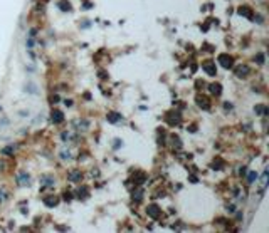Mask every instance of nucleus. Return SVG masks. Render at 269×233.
Masks as SVG:
<instances>
[{
	"instance_id": "1",
	"label": "nucleus",
	"mask_w": 269,
	"mask_h": 233,
	"mask_svg": "<svg viewBox=\"0 0 269 233\" xmlns=\"http://www.w3.org/2000/svg\"><path fill=\"white\" fill-rule=\"evenodd\" d=\"M167 123L170 124V126H177V124H180V121H182V116H180V112L178 111H170V112H167Z\"/></svg>"
},
{
	"instance_id": "2",
	"label": "nucleus",
	"mask_w": 269,
	"mask_h": 233,
	"mask_svg": "<svg viewBox=\"0 0 269 233\" xmlns=\"http://www.w3.org/2000/svg\"><path fill=\"white\" fill-rule=\"evenodd\" d=\"M217 62H221L222 67L229 69V67H232V64H234V59H232L231 56H227V54H221V56L217 57Z\"/></svg>"
},
{
	"instance_id": "3",
	"label": "nucleus",
	"mask_w": 269,
	"mask_h": 233,
	"mask_svg": "<svg viewBox=\"0 0 269 233\" xmlns=\"http://www.w3.org/2000/svg\"><path fill=\"white\" fill-rule=\"evenodd\" d=\"M202 69H203L209 76H217V67H215V62H212V60H205V62L202 64Z\"/></svg>"
},
{
	"instance_id": "4",
	"label": "nucleus",
	"mask_w": 269,
	"mask_h": 233,
	"mask_svg": "<svg viewBox=\"0 0 269 233\" xmlns=\"http://www.w3.org/2000/svg\"><path fill=\"white\" fill-rule=\"evenodd\" d=\"M146 215H148L150 218H153V220H158L160 215H162V210H160L156 205H148V208H146Z\"/></svg>"
},
{
	"instance_id": "5",
	"label": "nucleus",
	"mask_w": 269,
	"mask_h": 233,
	"mask_svg": "<svg viewBox=\"0 0 269 233\" xmlns=\"http://www.w3.org/2000/svg\"><path fill=\"white\" fill-rule=\"evenodd\" d=\"M249 72H251V69H249V66H246V64H240V66L236 67V76H237V77H246Z\"/></svg>"
},
{
	"instance_id": "6",
	"label": "nucleus",
	"mask_w": 269,
	"mask_h": 233,
	"mask_svg": "<svg viewBox=\"0 0 269 233\" xmlns=\"http://www.w3.org/2000/svg\"><path fill=\"white\" fill-rule=\"evenodd\" d=\"M195 101H197V106L199 107H202V109H210V101H209L205 96H200V94H199Z\"/></svg>"
},
{
	"instance_id": "7",
	"label": "nucleus",
	"mask_w": 269,
	"mask_h": 233,
	"mask_svg": "<svg viewBox=\"0 0 269 233\" xmlns=\"http://www.w3.org/2000/svg\"><path fill=\"white\" fill-rule=\"evenodd\" d=\"M51 119H52V123H54V124H59V123H62V121H64V114H62L59 109H54V111L51 112Z\"/></svg>"
},
{
	"instance_id": "8",
	"label": "nucleus",
	"mask_w": 269,
	"mask_h": 233,
	"mask_svg": "<svg viewBox=\"0 0 269 233\" xmlns=\"http://www.w3.org/2000/svg\"><path fill=\"white\" fill-rule=\"evenodd\" d=\"M237 14H239V15H242V17H247V19H254V14H252V10H251L247 5H244V7H239Z\"/></svg>"
},
{
	"instance_id": "9",
	"label": "nucleus",
	"mask_w": 269,
	"mask_h": 233,
	"mask_svg": "<svg viewBox=\"0 0 269 233\" xmlns=\"http://www.w3.org/2000/svg\"><path fill=\"white\" fill-rule=\"evenodd\" d=\"M81 178H83L81 169H74V171H71V173L67 175V179H69V181H81Z\"/></svg>"
},
{
	"instance_id": "10",
	"label": "nucleus",
	"mask_w": 269,
	"mask_h": 233,
	"mask_svg": "<svg viewBox=\"0 0 269 233\" xmlns=\"http://www.w3.org/2000/svg\"><path fill=\"white\" fill-rule=\"evenodd\" d=\"M254 112L257 114V116H262V117H266L269 114V109L266 106H262V104H259V106H256L254 107Z\"/></svg>"
},
{
	"instance_id": "11",
	"label": "nucleus",
	"mask_w": 269,
	"mask_h": 233,
	"mask_svg": "<svg viewBox=\"0 0 269 233\" xmlns=\"http://www.w3.org/2000/svg\"><path fill=\"white\" fill-rule=\"evenodd\" d=\"M57 203H59L57 196H46V198H44V205H46V206H51V208H52V206H56Z\"/></svg>"
},
{
	"instance_id": "12",
	"label": "nucleus",
	"mask_w": 269,
	"mask_h": 233,
	"mask_svg": "<svg viewBox=\"0 0 269 233\" xmlns=\"http://www.w3.org/2000/svg\"><path fill=\"white\" fill-rule=\"evenodd\" d=\"M17 181H19V185H29L30 178L25 171H22V173H19V176H17Z\"/></svg>"
},
{
	"instance_id": "13",
	"label": "nucleus",
	"mask_w": 269,
	"mask_h": 233,
	"mask_svg": "<svg viewBox=\"0 0 269 233\" xmlns=\"http://www.w3.org/2000/svg\"><path fill=\"white\" fill-rule=\"evenodd\" d=\"M209 89H210V94H214V96H221V92H222L221 84H210Z\"/></svg>"
},
{
	"instance_id": "14",
	"label": "nucleus",
	"mask_w": 269,
	"mask_h": 233,
	"mask_svg": "<svg viewBox=\"0 0 269 233\" xmlns=\"http://www.w3.org/2000/svg\"><path fill=\"white\" fill-rule=\"evenodd\" d=\"M40 183L44 186H54V178L52 176H40Z\"/></svg>"
},
{
	"instance_id": "15",
	"label": "nucleus",
	"mask_w": 269,
	"mask_h": 233,
	"mask_svg": "<svg viewBox=\"0 0 269 233\" xmlns=\"http://www.w3.org/2000/svg\"><path fill=\"white\" fill-rule=\"evenodd\" d=\"M106 119H108L109 123H118V121H121V116H119L118 112H108Z\"/></svg>"
},
{
	"instance_id": "16",
	"label": "nucleus",
	"mask_w": 269,
	"mask_h": 233,
	"mask_svg": "<svg viewBox=\"0 0 269 233\" xmlns=\"http://www.w3.org/2000/svg\"><path fill=\"white\" fill-rule=\"evenodd\" d=\"M57 7L62 10V12H69V10H71V3L66 2V0H61V2L57 3Z\"/></svg>"
},
{
	"instance_id": "17",
	"label": "nucleus",
	"mask_w": 269,
	"mask_h": 233,
	"mask_svg": "<svg viewBox=\"0 0 269 233\" xmlns=\"http://www.w3.org/2000/svg\"><path fill=\"white\" fill-rule=\"evenodd\" d=\"M170 139H172L173 148H177V149H180V148H182V141H180V137H178V136L172 134V136H170Z\"/></svg>"
},
{
	"instance_id": "18",
	"label": "nucleus",
	"mask_w": 269,
	"mask_h": 233,
	"mask_svg": "<svg viewBox=\"0 0 269 233\" xmlns=\"http://www.w3.org/2000/svg\"><path fill=\"white\" fill-rule=\"evenodd\" d=\"M145 179H146V176H145V173H138V175H136V178H133V181H134L133 185H136V186H138V185H141V183H143Z\"/></svg>"
},
{
	"instance_id": "19",
	"label": "nucleus",
	"mask_w": 269,
	"mask_h": 233,
	"mask_svg": "<svg viewBox=\"0 0 269 233\" xmlns=\"http://www.w3.org/2000/svg\"><path fill=\"white\" fill-rule=\"evenodd\" d=\"M87 194H89V191H87L86 186H81V188L77 190V196H79V198H86Z\"/></svg>"
},
{
	"instance_id": "20",
	"label": "nucleus",
	"mask_w": 269,
	"mask_h": 233,
	"mask_svg": "<svg viewBox=\"0 0 269 233\" xmlns=\"http://www.w3.org/2000/svg\"><path fill=\"white\" fill-rule=\"evenodd\" d=\"M77 127H79V129H83V131H84V129H87V127H89V121H86V119L77 121Z\"/></svg>"
},
{
	"instance_id": "21",
	"label": "nucleus",
	"mask_w": 269,
	"mask_h": 233,
	"mask_svg": "<svg viewBox=\"0 0 269 233\" xmlns=\"http://www.w3.org/2000/svg\"><path fill=\"white\" fill-rule=\"evenodd\" d=\"M141 198H143V190H134V191H133V200L140 201Z\"/></svg>"
},
{
	"instance_id": "22",
	"label": "nucleus",
	"mask_w": 269,
	"mask_h": 233,
	"mask_svg": "<svg viewBox=\"0 0 269 233\" xmlns=\"http://www.w3.org/2000/svg\"><path fill=\"white\" fill-rule=\"evenodd\" d=\"M254 179H257V173H256V171H251L249 176H247V181H249V183H254Z\"/></svg>"
},
{
	"instance_id": "23",
	"label": "nucleus",
	"mask_w": 269,
	"mask_h": 233,
	"mask_svg": "<svg viewBox=\"0 0 269 233\" xmlns=\"http://www.w3.org/2000/svg\"><path fill=\"white\" fill-rule=\"evenodd\" d=\"M222 166H224V161H222L221 158L214 159V168H222Z\"/></svg>"
},
{
	"instance_id": "24",
	"label": "nucleus",
	"mask_w": 269,
	"mask_h": 233,
	"mask_svg": "<svg viewBox=\"0 0 269 233\" xmlns=\"http://www.w3.org/2000/svg\"><path fill=\"white\" fill-rule=\"evenodd\" d=\"M256 60H257V64H264V54H257V56H256Z\"/></svg>"
},
{
	"instance_id": "25",
	"label": "nucleus",
	"mask_w": 269,
	"mask_h": 233,
	"mask_svg": "<svg viewBox=\"0 0 269 233\" xmlns=\"http://www.w3.org/2000/svg\"><path fill=\"white\" fill-rule=\"evenodd\" d=\"M261 181H262V186L268 185V171H264V173H262V179H261Z\"/></svg>"
},
{
	"instance_id": "26",
	"label": "nucleus",
	"mask_w": 269,
	"mask_h": 233,
	"mask_svg": "<svg viewBox=\"0 0 269 233\" xmlns=\"http://www.w3.org/2000/svg\"><path fill=\"white\" fill-rule=\"evenodd\" d=\"M2 153L3 154H12L14 153V148H5V149H2Z\"/></svg>"
},
{
	"instance_id": "27",
	"label": "nucleus",
	"mask_w": 269,
	"mask_h": 233,
	"mask_svg": "<svg viewBox=\"0 0 269 233\" xmlns=\"http://www.w3.org/2000/svg\"><path fill=\"white\" fill-rule=\"evenodd\" d=\"M61 158H62V159H69V158H71V154H69V151H62V153H61Z\"/></svg>"
},
{
	"instance_id": "28",
	"label": "nucleus",
	"mask_w": 269,
	"mask_h": 233,
	"mask_svg": "<svg viewBox=\"0 0 269 233\" xmlns=\"http://www.w3.org/2000/svg\"><path fill=\"white\" fill-rule=\"evenodd\" d=\"M5 200H7L5 193H3V191H0V203H2V201H5Z\"/></svg>"
},
{
	"instance_id": "29",
	"label": "nucleus",
	"mask_w": 269,
	"mask_h": 233,
	"mask_svg": "<svg viewBox=\"0 0 269 233\" xmlns=\"http://www.w3.org/2000/svg\"><path fill=\"white\" fill-rule=\"evenodd\" d=\"M227 211H229V213H234V211H236V206H234V205L227 206Z\"/></svg>"
},
{
	"instance_id": "30",
	"label": "nucleus",
	"mask_w": 269,
	"mask_h": 233,
	"mask_svg": "<svg viewBox=\"0 0 269 233\" xmlns=\"http://www.w3.org/2000/svg\"><path fill=\"white\" fill-rule=\"evenodd\" d=\"M71 196H72L71 193H64V200H66V201H69V200H71Z\"/></svg>"
},
{
	"instance_id": "31",
	"label": "nucleus",
	"mask_w": 269,
	"mask_h": 233,
	"mask_svg": "<svg viewBox=\"0 0 269 233\" xmlns=\"http://www.w3.org/2000/svg\"><path fill=\"white\" fill-rule=\"evenodd\" d=\"M224 107H225V109H229V111H231V109H232V104H229V102H225V104H224Z\"/></svg>"
},
{
	"instance_id": "32",
	"label": "nucleus",
	"mask_w": 269,
	"mask_h": 233,
	"mask_svg": "<svg viewBox=\"0 0 269 233\" xmlns=\"http://www.w3.org/2000/svg\"><path fill=\"white\" fill-rule=\"evenodd\" d=\"M51 101H52V104H56V102H57V101H59V97H57V96H54V97H52V99H51Z\"/></svg>"
},
{
	"instance_id": "33",
	"label": "nucleus",
	"mask_w": 269,
	"mask_h": 233,
	"mask_svg": "<svg viewBox=\"0 0 269 233\" xmlns=\"http://www.w3.org/2000/svg\"><path fill=\"white\" fill-rule=\"evenodd\" d=\"M256 20H257V24H262V17H261V15H257V17H256Z\"/></svg>"
},
{
	"instance_id": "34",
	"label": "nucleus",
	"mask_w": 269,
	"mask_h": 233,
	"mask_svg": "<svg viewBox=\"0 0 269 233\" xmlns=\"http://www.w3.org/2000/svg\"><path fill=\"white\" fill-rule=\"evenodd\" d=\"M64 104H66V106H72V101H67V99H66V101H64Z\"/></svg>"
}]
</instances>
